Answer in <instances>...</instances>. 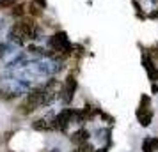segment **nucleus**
I'll return each mask as SVG.
<instances>
[{
    "label": "nucleus",
    "instance_id": "obj_1",
    "mask_svg": "<svg viewBox=\"0 0 158 152\" xmlns=\"http://www.w3.org/2000/svg\"><path fill=\"white\" fill-rule=\"evenodd\" d=\"M39 106H44L43 104V88H36L32 90L30 94H27V99L22 103L20 106V111L22 113H32L36 108Z\"/></svg>",
    "mask_w": 158,
    "mask_h": 152
},
{
    "label": "nucleus",
    "instance_id": "obj_2",
    "mask_svg": "<svg viewBox=\"0 0 158 152\" xmlns=\"http://www.w3.org/2000/svg\"><path fill=\"white\" fill-rule=\"evenodd\" d=\"M16 25H18L20 32L23 34L25 41H27V39H39V36H41V29L37 27V23H34L32 18H23V20H20Z\"/></svg>",
    "mask_w": 158,
    "mask_h": 152
},
{
    "label": "nucleus",
    "instance_id": "obj_3",
    "mask_svg": "<svg viewBox=\"0 0 158 152\" xmlns=\"http://www.w3.org/2000/svg\"><path fill=\"white\" fill-rule=\"evenodd\" d=\"M137 119H139L140 126H144V127H148L151 124L153 111H151L149 97H148V95H142V97H140V104H139V110H137Z\"/></svg>",
    "mask_w": 158,
    "mask_h": 152
},
{
    "label": "nucleus",
    "instance_id": "obj_4",
    "mask_svg": "<svg viewBox=\"0 0 158 152\" xmlns=\"http://www.w3.org/2000/svg\"><path fill=\"white\" fill-rule=\"evenodd\" d=\"M73 119H77V111H73V110H62L60 113L55 115V122H53V127L57 131H62L64 133L68 129V126L73 122Z\"/></svg>",
    "mask_w": 158,
    "mask_h": 152
},
{
    "label": "nucleus",
    "instance_id": "obj_5",
    "mask_svg": "<svg viewBox=\"0 0 158 152\" xmlns=\"http://www.w3.org/2000/svg\"><path fill=\"white\" fill-rule=\"evenodd\" d=\"M50 48L55 51H62V53H69L71 51V44L68 41V36L64 32H59L55 36L50 37Z\"/></svg>",
    "mask_w": 158,
    "mask_h": 152
},
{
    "label": "nucleus",
    "instance_id": "obj_6",
    "mask_svg": "<svg viewBox=\"0 0 158 152\" xmlns=\"http://www.w3.org/2000/svg\"><path fill=\"white\" fill-rule=\"evenodd\" d=\"M59 92H60V83L57 80H50L43 87V104H50L53 99H57Z\"/></svg>",
    "mask_w": 158,
    "mask_h": 152
},
{
    "label": "nucleus",
    "instance_id": "obj_7",
    "mask_svg": "<svg viewBox=\"0 0 158 152\" xmlns=\"http://www.w3.org/2000/svg\"><path fill=\"white\" fill-rule=\"evenodd\" d=\"M75 90H77V80L73 78V76H69L68 80H66V90L62 92L64 94V101L66 103H71L73 97H75Z\"/></svg>",
    "mask_w": 158,
    "mask_h": 152
},
{
    "label": "nucleus",
    "instance_id": "obj_8",
    "mask_svg": "<svg viewBox=\"0 0 158 152\" xmlns=\"http://www.w3.org/2000/svg\"><path fill=\"white\" fill-rule=\"evenodd\" d=\"M142 62H144V67H146V71H148V76H149V80H158V69L155 67V62H153L149 57H146V55H144Z\"/></svg>",
    "mask_w": 158,
    "mask_h": 152
},
{
    "label": "nucleus",
    "instance_id": "obj_9",
    "mask_svg": "<svg viewBox=\"0 0 158 152\" xmlns=\"http://www.w3.org/2000/svg\"><path fill=\"white\" fill-rule=\"evenodd\" d=\"M69 140H71V143H75V145L85 143L87 140H89V131H87V129H78L77 133H73Z\"/></svg>",
    "mask_w": 158,
    "mask_h": 152
},
{
    "label": "nucleus",
    "instance_id": "obj_10",
    "mask_svg": "<svg viewBox=\"0 0 158 152\" xmlns=\"http://www.w3.org/2000/svg\"><path fill=\"white\" fill-rule=\"evenodd\" d=\"M158 149V138H144L142 142V150L144 152H153Z\"/></svg>",
    "mask_w": 158,
    "mask_h": 152
},
{
    "label": "nucleus",
    "instance_id": "obj_11",
    "mask_svg": "<svg viewBox=\"0 0 158 152\" xmlns=\"http://www.w3.org/2000/svg\"><path fill=\"white\" fill-rule=\"evenodd\" d=\"M73 152H94V147L91 143H87V142H85V143L78 145V147H77Z\"/></svg>",
    "mask_w": 158,
    "mask_h": 152
},
{
    "label": "nucleus",
    "instance_id": "obj_12",
    "mask_svg": "<svg viewBox=\"0 0 158 152\" xmlns=\"http://www.w3.org/2000/svg\"><path fill=\"white\" fill-rule=\"evenodd\" d=\"M11 6H13V0H0V9L11 7Z\"/></svg>",
    "mask_w": 158,
    "mask_h": 152
},
{
    "label": "nucleus",
    "instance_id": "obj_13",
    "mask_svg": "<svg viewBox=\"0 0 158 152\" xmlns=\"http://www.w3.org/2000/svg\"><path fill=\"white\" fill-rule=\"evenodd\" d=\"M15 11H13V14L15 16H23V7L22 6H16V7H13Z\"/></svg>",
    "mask_w": 158,
    "mask_h": 152
},
{
    "label": "nucleus",
    "instance_id": "obj_14",
    "mask_svg": "<svg viewBox=\"0 0 158 152\" xmlns=\"http://www.w3.org/2000/svg\"><path fill=\"white\" fill-rule=\"evenodd\" d=\"M39 7H46V0H34Z\"/></svg>",
    "mask_w": 158,
    "mask_h": 152
},
{
    "label": "nucleus",
    "instance_id": "obj_15",
    "mask_svg": "<svg viewBox=\"0 0 158 152\" xmlns=\"http://www.w3.org/2000/svg\"><path fill=\"white\" fill-rule=\"evenodd\" d=\"M30 13H32V14H39V11H37L36 6H30Z\"/></svg>",
    "mask_w": 158,
    "mask_h": 152
},
{
    "label": "nucleus",
    "instance_id": "obj_16",
    "mask_svg": "<svg viewBox=\"0 0 158 152\" xmlns=\"http://www.w3.org/2000/svg\"><path fill=\"white\" fill-rule=\"evenodd\" d=\"M151 90H153V94H156V92H158V85H156V83H153V85H151Z\"/></svg>",
    "mask_w": 158,
    "mask_h": 152
},
{
    "label": "nucleus",
    "instance_id": "obj_17",
    "mask_svg": "<svg viewBox=\"0 0 158 152\" xmlns=\"http://www.w3.org/2000/svg\"><path fill=\"white\" fill-rule=\"evenodd\" d=\"M2 53H4V46L0 44V57H2Z\"/></svg>",
    "mask_w": 158,
    "mask_h": 152
},
{
    "label": "nucleus",
    "instance_id": "obj_18",
    "mask_svg": "<svg viewBox=\"0 0 158 152\" xmlns=\"http://www.w3.org/2000/svg\"><path fill=\"white\" fill-rule=\"evenodd\" d=\"M94 152H107V147L105 149H100V150H94Z\"/></svg>",
    "mask_w": 158,
    "mask_h": 152
}]
</instances>
